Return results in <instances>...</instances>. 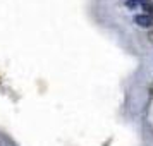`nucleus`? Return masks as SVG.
I'll return each instance as SVG.
<instances>
[{
    "mask_svg": "<svg viewBox=\"0 0 153 146\" xmlns=\"http://www.w3.org/2000/svg\"><path fill=\"white\" fill-rule=\"evenodd\" d=\"M134 22L138 26H141V28H150V26H153V16H150V14L134 16Z\"/></svg>",
    "mask_w": 153,
    "mask_h": 146,
    "instance_id": "obj_1",
    "label": "nucleus"
},
{
    "mask_svg": "<svg viewBox=\"0 0 153 146\" xmlns=\"http://www.w3.org/2000/svg\"><path fill=\"white\" fill-rule=\"evenodd\" d=\"M148 0H126V7L129 9H136L139 7V5H145Z\"/></svg>",
    "mask_w": 153,
    "mask_h": 146,
    "instance_id": "obj_2",
    "label": "nucleus"
},
{
    "mask_svg": "<svg viewBox=\"0 0 153 146\" xmlns=\"http://www.w3.org/2000/svg\"><path fill=\"white\" fill-rule=\"evenodd\" d=\"M143 9H145V10H148V14L152 16L153 14V2H146L145 5H143Z\"/></svg>",
    "mask_w": 153,
    "mask_h": 146,
    "instance_id": "obj_3",
    "label": "nucleus"
}]
</instances>
